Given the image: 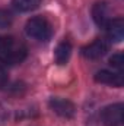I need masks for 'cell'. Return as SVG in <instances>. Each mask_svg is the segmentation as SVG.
<instances>
[{
  "label": "cell",
  "instance_id": "cell-8",
  "mask_svg": "<svg viewBox=\"0 0 124 126\" xmlns=\"http://www.w3.org/2000/svg\"><path fill=\"white\" fill-rule=\"evenodd\" d=\"M107 35L111 41L114 43H120L124 38V21L121 18H117V19H111L107 27Z\"/></svg>",
  "mask_w": 124,
  "mask_h": 126
},
{
  "label": "cell",
  "instance_id": "cell-7",
  "mask_svg": "<svg viewBox=\"0 0 124 126\" xmlns=\"http://www.w3.org/2000/svg\"><path fill=\"white\" fill-rule=\"evenodd\" d=\"M92 18L98 27H101V28L107 27V24L111 21V18H110V7H108L107 1H98V3L93 4Z\"/></svg>",
  "mask_w": 124,
  "mask_h": 126
},
{
  "label": "cell",
  "instance_id": "cell-6",
  "mask_svg": "<svg viewBox=\"0 0 124 126\" xmlns=\"http://www.w3.org/2000/svg\"><path fill=\"white\" fill-rule=\"evenodd\" d=\"M95 81L104 85H111L115 88L123 87V75L121 72H111V70H99L95 75Z\"/></svg>",
  "mask_w": 124,
  "mask_h": 126
},
{
  "label": "cell",
  "instance_id": "cell-10",
  "mask_svg": "<svg viewBox=\"0 0 124 126\" xmlns=\"http://www.w3.org/2000/svg\"><path fill=\"white\" fill-rule=\"evenodd\" d=\"M12 4L19 12H31L41 4V0H12Z\"/></svg>",
  "mask_w": 124,
  "mask_h": 126
},
{
  "label": "cell",
  "instance_id": "cell-12",
  "mask_svg": "<svg viewBox=\"0 0 124 126\" xmlns=\"http://www.w3.org/2000/svg\"><path fill=\"white\" fill-rule=\"evenodd\" d=\"M110 64L111 66H114L115 69H118V72L123 69L124 66V57H123V53H117V54H114L111 59H110Z\"/></svg>",
  "mask_w": 124,
  "mask_h": 126
},
{
  "label": "cell",
  "instance_id": "cell-13",
  "mask_svg": "<svg viewBox=\"0 0 124 126\" xmlns=\"http://www.w3.org/2000/svg\"><path fill=\"white\" fill-rule=\"evenodd\" d=\"M6 82H7V73H6L4 67L0 66V90L6 85Z\"/></svg>",
  "mask_w": 124,
  "mask_h": 126
},
{
  "label": "cell",
  "instance_id": "cell-3",
  "mask_svg": "<svg viewBox=\"0 0 124 126\" xmlns=\"http://www.w3.org/2000/svg\"><path fill=\"white\" fill-rule=\"evenodd\" d=\"M123 109L124 107L121 103L107 106L101 113L102 123L105 126H121L123 125Z\"/></svg>",
  "mask_w": 124,
  "mask_h": 126
},
{
  "label": "cell",
  "instance_id": "cell-9",
  "mask_svg": "<svg viewBox=\"0 0 124 126\" xmlns=\"http://www.w3.org/2000/svg\"><path fill=\"white\" fill-rule=\"evenodd\" d=\"M70 54H72V46L70 43L67 41H63L57 46L56 51H54V57H56V62L57 64H64L67 63V60L70 59Z\"/></svg>",
  "mask_w": 124,
  "mask_h": 126
},
{
  "label": "cell",
  "instance_id": "cell-2",
  "mask_svg": "<svg viewBox=\"0 0 124 126\" xmlns=\"http://www.w3.org/2000/svg\"><path fill=\"white\" fill-rule=\"evenodd\" d=\"M25 31L26 34L39 41H48L53 35V27L51 24L42 18V16H34L31 18L26 25H25Z\"/></svg>",
  "mask_w": 124,
  "mask_h": 126
},
{
  "label": "cell",
  "instance_id": "cell-14",
  "mask_svg": "<svg viewBox=\"0 0 124 126\" xmlns=\"http://www.w3.org/2000/svg\"><path fill=\"white\" fill-rule=\"evenodd\" d=\"M0 38H1V37H0Z\"/></svg>",
  "mask_w": 124,
  "mask_h": 126
},
{
  "label": "cell",
  "instance_id": "cell-5",
  "mask_svg": "<svg viewBox=\"0 0 124 126\" xmlns=\"http://www.w3.org/2000/svg\"><path fill=\"white\" fill-rule=\"evenodd\" d=\"M48 104H50V109H51L56 114H59L60 117L70 119V117L74 116L76 109H74L73 103L69 101V100H66V98L54 97V98H51V100L48 101Z\"/></svg>",
  "mask_w": 124,
  "mask_h": 126
},
{
  "label": "cell",
  "instance_id": "cell-1",
  "mask_svg": "<svg viewBox=\"0 0 124 126\" xmlns=\"http://www.w3.org/2000/svg\"><path fill=\"white\" fill-rule=\"evenodd\" d=\"M26 47L13 37L0 38V62L6 64H18L26 59Z\"/></svg>",
  "mask_w": 124,
  "mask_h": 126
},
{
  "label": "cell",
  "instance_id": "cell-4",
  "mask_svg": "<svg viewBox=\"0 0 124 126\" xmlns=\"http://www.w3.org/2000/svg\"><path fill=\"white\" fill-rule=\"evenodd\" d=\"M108 48H110L108 41H105V40H102V38H98V40H95L93 43L85 46L80 51H82V56H83L85 59L95 60V59H99V57L105 56L107 51H108Z\"/></svg>",
  "mask_w": 124,
  "mask_h": 126
},
{
  "label": "cell",
  "instance_id": "cell-11",
  "mask_svg": "<svg viewBox=\"0 0 124 126\" xmlns=\"http://www.w3.org/2000/svg\"><path fill=\"white\" fill-rule=\"evenodd\" d=\"M13 22V15L7 9H0V30L9 28Z\"/></svg>",
  "mask_w": 124,
  "mask_h": 126
}]
</instances>
